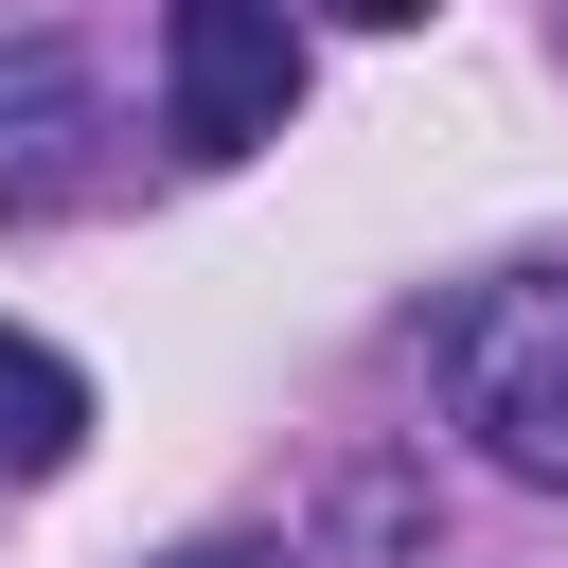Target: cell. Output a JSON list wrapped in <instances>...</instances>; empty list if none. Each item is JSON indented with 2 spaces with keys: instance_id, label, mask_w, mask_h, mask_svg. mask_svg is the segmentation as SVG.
Wrapping results in <instances>:
<instances>
[{
  "instance_id": "5b68a950",
  "label": "cell",
  "mask_w": 568,
  "mask_h": 568,
  "mask_svg": "<svg viewBox=\"0 0 568 568\" xmlns=\"http://www.w3.org/2000/svg\"><path fill=\"white\" fill-rule=\"evenodd\" d=\"M160 568H284V550H248V532H213V550H160Z\"/></svg>"
},
{
  "instance_id": "6da1fadb",
  "label": "cell",
  "mask_w": 568,
  "mask_h": 568,
  "mask_svg": "<svg viewBox=\"0 0 568 568\" xmlns=\"http://www.w3.org/2000/svg\"><path fill=\"white\" fill-rule=\"evenodd\" d=\"M284 106H302V18H266V0L160 18V142L178 160H248V142H284Z\"/></svg>"
},
{
  "instance_id": "3957f363",
  "label": "cell",
  "mask_w": 568,
  "mask_h": 568,
  "mask_svg": "<svg viewBox=\"0 0 568 568\" xmlns=\"http://www.w3.org/2000/svg\"><path fill=\"white\" fill-rule=\"evenodd\" d=\"M71 444H89V373L53 337H0V479H53Z\"/></svg>"
},
{
  "instance_id": "277c9868",
  "label": "cell",
  "mask_w": 568,
  "mask_h": 568,
  "mask_svg": "<svg viewBox=\"0 0 568 568\" xmlns=\"http://www.w3.org/2000/svg\"><path fill=\"white\" fill-rule=\"evenodd\" d=\"M71 124H89V106H71V71L36 53V71H18V142H0V195H18V213L71 195Z\"/></svg>"
},
{
  "instance_id": "7a4b0ae2",
  "label": "cell",
  "mask_w": 568,
  "mask_h": 568,
  "mask_svg": "<svg viewBox=\"0 0 568 568\" xmlns=\"http://www.w3.org/2000/svg\"><path fill=\"white\" fill-rule=\"evenodd\" d=\"M444 390H462L479 462L568 479V284H479L462 337H444Z\"/></svg>"
}]
</instances>
